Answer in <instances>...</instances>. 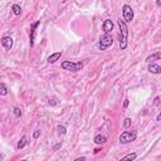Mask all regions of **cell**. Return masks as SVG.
Wrapping results in <instances>:
<instances>
[{
	"label": "cell",
	"instance_id": "obj_27",
	"mask_svg": "<svg viewBox=\"0 0 161 161\" xmlns=\"http://www.w3.org/2000/svg\"><path fill=\"white\" fill-rule=\"evenodd\" d=\"M99 151H102V149H95V150H93V152H95V154H98Z\"/></svg>",
	"mask_w": 161,
	"mask_h": 161
},
{
	"label": "cell",
	"instance_id": "obj_26",
	"mask_svg": "<svg viewBox=\"0 0 161 161\" xmlns=\"http://www.w3.org/2000/svg\"><path fill=\"white\" fill-rule=\"evenodd\" d=\"M156 6L161 8V0H156Z\"/></svg>",
	"mask_w": 161,
	"mask_h": 161
},
{
	"label": "cell",
	"instance_id": "obj_28",
	"mask_svg": "<svg viewBox=\"0 0 161 161\" xmlns=\"http://www.w3.org/2000/svg\"><path fill=\"white\" fill-rule=\"evenodd\" d=\"M79 160H86V157H83V156H82V157H78V159H75V161H79Z\"/></svg>",
	"mask_w": 161,
	"mask_h": 161
},
{
	"label": "cell",
	"instance_id": "obj_9",
	"mask_svg": "<svg viewBox=\"0 0 161 161\" xmlns=\"http://www.w3.org/2000/svg\"><path fill=\"white\" fill-rule=\"evenodd\" d=\"M102 29L105 33H111L113 30V22L111 19H106L102 24Z\"/></svg>",
	"mask_w": 161,
	"mask_h": 161
},
{
	"label": "cell",
	"instance_id": "obj_24",
	"mask_svg": "<svg viewBox=\"0 0 161 161\" xmlns=\"http://www.w3.org/2000/svg\"><path fill=\"white\" fill-rule=\"evenodd\" d=\"M61 147H62V142H59V143H57V145H54L53 150L55 151V150H58V149H61Z\"/></svg>",
	"mask_w": 161,
	"mask_h": 161
},
{
	"label": "cell",
	"instance_id": "obj_18",
	"mask_svg": "<svg viewBox=\"0 0 161 161\" xmlns=\"http://www.w3.org/2000/svg\"><path fill=\"white\" fill-rule=\"evenodd\" d=\"M131 123H132V120H131L130 117H126L125 120H123V127H126V129H127V127H130Z\"/></svg>",
	"mask_w": 161,
	"mask_h": 161
},
{
	"label": "cell",
	"instance_id": "obj_25",
	"mask_svg": "<svg viewBox=\"0 0 161 161\" xmlns=\"http://www.w3.org/2000/svg\"><path fill=\"white\" fill-rule=\"evenodd\" d=\"M156 121H160V122H161V111H160V113H159L157 117H156Z\"/></svg>",
	"mask_w": 161,
	"mask_h": 161
},
{
	"label": "cell",
	"instance_id": "obj_8",
	"mask_svg": "<svg viewBox=\"0 0 161 161\" xmlns=\"http://www.w3.org/2000/svg\"><path fill=\"white\" fill-rule=\"evenodd\" d=\"M147 71H149L151 74H160V73H161V65H159V64H156V63H149Z\"/></svg>",
	"mask_w": 161,
	"mask_h": 161
},
{
	"label": "cell",
	"instance_id": "obj_16",
	"mask_svg": "<svg viewBox=\"0 0 161 161\" xmlns=\"http://www.w3.org/2000/svg\"><path fill=\"white\" fill-rule=\"evenodd\" d=\"M0 95H2V96H6L8 95V88H6L4 82L0 83Z\"/></svg>",
	"mask_w": 161,
	"mask_h": 161
},
{
	"label": "cell",
	"instance_id": "obj_4",
	"mask_svg": "<svg viewBox=\"0 0 161 161\" xmlns=\"http://www.w3.org/2000/svg\"><path fill=\"white\" fill-rule=\"evenodd\" d=\"M137 139V132L136 131H125L120 135V142L123 143V145H126V143H130L132 141H135Z\"/></svg>",
	"mask_w": 161,
	"mask_h": 161
},
{
	"label": "cell",
	"instance_id": "obj_22",
	"mask_svg": "<svg viewBox=\"0 0 161 161\" xmlns=\"http://www.w3.org/2000/svg\"><path fill=\"white\" fill-rule=\"evenodd\" d=\"M159 103H160V97L157 96V97H155V99H154V106H159Z\"/></svg>",
	"mask_w": 161,
	"mask_h": 161
},
{
	"label": "cell",
	"instance_id": "obj_12",
	"mask_svg": "<svg viewBox=\"0 0 161 161\" xmlns=\"http://www.w3.org/2000/svg\"><path fill=\"white\" fill-rule=\"evenodd\" d=\"M93 142H95L96 145H103V143L107 142V137L103 136V135H96L95 139H93Z\"/></svg>",
	"mask_w": 161,
	"mask_h": 161
},
{
	"label": "cell",
	"instance_id": "obj_3",
	"mask_svg": "<svg viewBox=\"0 0 161 161\" xmlns=\"http://www.w3.org/2000/svg\"><path fill=\"white\" fill-rule=\"evenodd\" d=\"M61 67L64 71H69V72H79L83 68V63L78 62V63H73L71 61H64L62 62Z\"/></svg>",
	"mask_w": 161,
	"mask_h": 161
},
{
	"label": "cell",
	"instance_id": "obj_15",
	"mask_svg": "<svg viewBox=\"0 0 161 161\" xmlns=\"http://www.w3.org/2000/svg\"><path fill=\"white\" fill-rule=\"evenodd\" d=\"M57 131H58V135H65L67 133V129H65V126H63V125H58L57 126Z\"/></svg>",
	"mask_w": 161,
	"mask_h": 161
},
{
	"label": "cell",
	"instance_id": "obj_11",
	"mask_svg": "<svg viewBox=\"0 0 161 161\" xmlns=\"http://www.w3.org/2000/svg\"><path fill=\"white\" fill-rule=\"evenodd\" d=\"M61 57H62V52H57V53H53V54H50L49 57H48V63H55L57 61H59L61 59Z\"/></svg>",
	"mask_w": 161,
	"mask_h": 161
},
{
	"label": "cell",
	"instance_id": "obj_19",
	"mask_svg": "<svg viewBox=\"0 0 161 161\" xmlns=\"http://www.w3.org/2000/svg\"><path fill=\"white\" fill-rule=\"evenodd\" d=\"M13 112H14V116L15 117H20L22 116V109L18 108V107H14L13 108Z\"/></svg>",
	"mask_w": 161,
	"mask_h": 161
},
{
	"label": "cell",
	"instance_id": "obj_7",
	"mask_svg": "<svg viewBox=\"0 0 161 161\" xmlns=\"http://www.w3.org/2000/svg\"><path fill=\"white\" fill-rule=\"evenodd\" d=\"M13 38L12 37H3L2 38V45L5 50H10L13 48Z\"/></svg>",
	"mask_w": 161,
	"mask_h": 161
},
{
	"label": "cell",
	"instance_id": "obj_13",
	"mask_svg": "<svg viewBox=\"0 0 161 161\" xmlns=\"http://www.w3.org/2000/svg\"><path fill=\"white\" fill-rule=\"evenodd\" d=\"M27 145H28V137H27V136H23V137L18 141V145H16V149H18V150H22V149H24Z\"/></svg>",
	"mask_w": 161,
	"mask_h": 161
},
{
	"label": "cell",
	"instance_id": "obj_1",
	"mask_svg": "<svg viewBox=\"0 0 161 161\" xmlns=\"http://www.w3.org/2000/svg\"><path fill=\"white\" fill-rule=\"evenodd\" d=\"M118 27H120V48L121 50H125L127 48V39H129V28L125 20L118 19Z\"/></svg>",
	"mask_w": 161,
	"mask_h": 161
},
{
	"label": "cell",
	"instance_id": "obj_23",
	"mask_svg": "<svg viewBox=\"0 0 161 161\" xmlns=\"http://www.w3.org/2000/svg\"><path fill=\"white\" fill-rule=\"evenodd\" d=\"M129 105H130V101L129 99H125V102H123V108H127V107H129Z\"/></svg>",
	"mask_w": 161,
	"mask_h": 161
},
{
	"label": "cell",
	"instance_id": "obj_6",
	"mask_svg": "<svg viewBox=\"0 0 161 161\" xmlns=\"http://www.w3.org/2000/svg\"><path fill=\"white\" fill-rule=\"evenodd\" d=\"M40 22H35L32 24L30 27V35H29V42H30V47H34V40H35V33H37V28L39 27Z\"/></svg>",
	"mask_w": 161,
	"mask_h": 161
},
{
	"label": "cell",
	"instance_id": "obj_14",
	"mask_svg": "<svg viewBox=\"0 0 161 161\" xmlns=\"http://www.w3.org/2000/svg\"><path fill=\"white\" fill-rule=\"evenodd\" d=\"M12 10H13L14 15H16V16H19V15L22 14V8H20V5H18V4H14V5L12 6Z\"/></svg>",
	"mask_w": 161,
	"mask_h": 161
},
{
	"label": "cell",
	"instance_id": "obj_10",
	"mask_svg": "<svg viewBox=\"0 0 161 161\" xmlns=\"http://www.w3.org/2000/svg\"><path fill=\"white\" fill-rule=\"evenodd\" d=\"M154 61H161V52H155V53H152L151 55H149V57L145 59L146 63H151V62H154Z\"/></svg>",
	"mask_w": 161,
	"mask_h": 161
},
{
	"label": "cell",
	"instance_id": "obj_2",
	"mask_svg": "<svg viewBox=\"0 0 161 161\" xmlns=\"http://www.w3.org/2000/svg\"><path fill=\"white\" fill-rule=\"evenodd\" d=\"M113 44V38L111 35V33H105V34L99 38L98 42V49L99 50H106Z\"/></svg>",
	"mask_w": 161,
	"mask_h": 161
},
{
	"label": "cell",
	"instance_id": "obj_5",
	"mask_svg": "<svg viewBox=\"0 0 161 161\" xmlns=\"http://www.w3.org/2000/svg\"><path fill=\"white\" fill-rule=\"evenodd\" d=\"M133 9L130 6V5H127V4H125L123 6H122V16H123V20L126 22V23H130V22H132L133 20Z\"/></svg>",
	"mask_w": 161,
	"mask_h": 161
},
{
	"label": "cell",
	"instance_id": "obj_20",
	"mask_svg": "<svg viewBox=\"0 0 161 161\" xmlns=\"http://www.w3.org/2000/svg\"><path fill=\"white\" fill-rule=\"evenodd\" d=\"M48 103H49V106H52V107H54V106H57L58 105V99L57 98H49V101H48Z\"/></svg>",
	"mask_w": 161,
	"mask_h": 161
},
{
	"label": "cell",
	"instance_id": "obj_17",
	"mask_svg": "<svg viewBox=\"0 0 161 161\" xmlns=\"http://www.w3.org/2000/svg\"><path fill=\"white\" fill-rule=\"evenodd\" d=\"M137 159V154L136 152H132V154L126 155L125 157H122V160H136Z\"/></svg>",
	"mask_w": 161,
	"mask_h": 161
},
{
	"label": "cell",
	"instance_id": "obj_21",
	"mask_svg": "<svg viewBox=\"0 0 161 161\" xmlns=\"http://www.w3.org/2000/svg\"><path fill=\"white\" fill-rule=\"evenodd\" d=\"M39 136H40V130H35L34 132H33V139L34 140L39 139Z\"/></svg>",
	"mask_w": 161,
	"mask_h": 161
}]
</instances>
